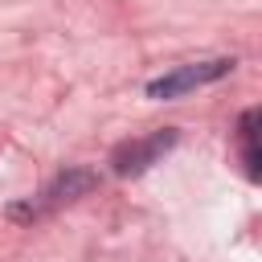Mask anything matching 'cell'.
<instances>
[{"label":"cell","instance_id":"cell-4","mask_svg":"<svg viewBox=\"0 0 262 262\" xmlns=\"http://www.w3.org/2000/svg\"><path fill=\"white\" fill-rule=\"evenodd\" d=\"M242 156H246V176H262V156H258V111L242 115Z\"/></svg>","mask_w":262,"mask_h":262},{"label":"cell","instance_id":"cell-3","mask_svg":"<svg viewBox=\"0 0 262 262\" xmlns=\"http://www.w3.org/2000/svg\"><path fill=\"white\" fill-rule=\"evenodd\" d=\"M98 188V176L90 172V168H66L61 176H53V184L41 192V205H12L8 213L12 217H41V213H49V209H57V205H70V201H78V196H86V192H94Z\"/></svg>","mask_w":262,"mask_h":262},{"label":"cell","instance_id":"cell-1","mask_svg":"<svg viewBox=\"0 0 262 262\" xmlns=\"http://www.w3.org/2000/svg\"><path fill=\"white\" fill-rule=\"evenodd\" d=\"M233 70V57H209V61H192V66H176L160 78L147 82V98H180L196 86H209L217 78H225Z\"/></svg>","mask_w":262,"mask_h":262},{"label":"cell","instance_id":"cell-2","mask_svg":"<svg viewBox=\"0 0 262 262\" xmlns=\"http://www.w3.org/2000/svg\"><path fill=\"white\" fill-rule=\"evenodd\" d=\"M176 147V127H160V131H151V135H143V139H127V143H119L115 147V156H111V168H115V176H143L164 151H172Z\"/></svg>","mask_w":262,"mask_h":262}]
</instances>
